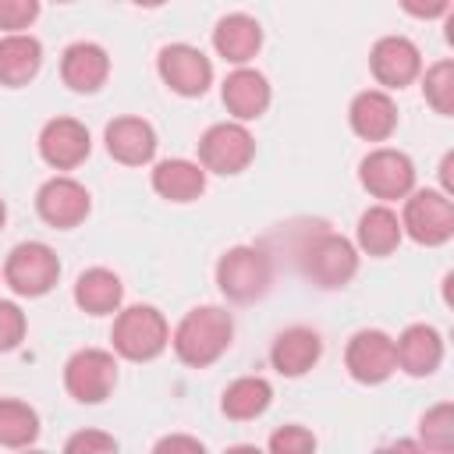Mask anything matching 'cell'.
Returning a JSON list of instances; mask_svg holds the SVG:
<instances>
[{
	"instance_id": "603a6c76",
	"label": "cell",
	"mask_w": 454,
	"mask_h": 454,
	"mask_svg": "<svg viewBox=\"0 0 454 454\" xmlns=\"http://www.w3.org/2000/svg\"><path fill=\"white\" fill-rule=\"evenodd\" d=\"M153 188L160 199L192 202L206 192V167L192 163V160H163L153 170Z\"/></svg>"
},
{
	"instance_id": "ac0fdd59",
	"label": "cell",
	"mask_w": 454,
	"mask_h": 454,
	"mask_svg": "<svg viewBox=\"0 0 454 454\" xmlns=\"http://www.w3.org/2000/svg\"><path fill=\"white\" fill-rule=\"evenodd\" d=\"M110 74V57L99 43H71L60 57V78L74 92H96Z\"/></svg>"
},
{
	"instance_id": "d4e9b609",
	"label": "cell",
	"mask_w": 454,
	"mask_h": 454,
	"mask_svg": "<svg viewBox=\"0 0 454 454\" xmlns=\"http://www.w3.org/2000/svg\"><path fill=\"white\" fill-rule=\"evenodd\" d=\"M273 401V387L262 380V376H241L234 380L227 390H223V415L234 419V422H248V419H259Z\"/></svg>"
},
{
	"instance_id": "3957f363",
	"label": "cell",
	"mask_w": 454,
	"mask_h": 454,
	"mask_svg": "<svg viewBox=\"0 0 454 454\" xmlns=\"http://www.w3.org/2000/svg\"><path fill=\"white\" fill-rule=\"evenodd\" d=\"M270 259L262 248H252V245H234L220 255L216 262V284L220 291L231 298V301H255L270 291Z\"/></svg>"
},
{
	"instance_id": "484cf974",
	"label": "cell",
	"mask_w": 454,
	"mask_h": 454,
	"mask_svg": "<svg viewBox=\"0 0 454 454\" xmlns=\"http://www.w3.org/2000/svg\"><path fill=\"white\" fill-rule=\"evenodd\" d=\"M401 234H404L401 231V220L387 206H369L358 216V245L369 255H390L401 245Z\"/></svg>"
},
{
	"instance_id": "d6a6232c",
	"label": "cell",
	"mask_w": 454,
	"mask_h": 454,
	"mask_svg": "<svg viewBox=\"0 0 454 454\" xmlns=\"http://www.w3.org/2000/svg\"><path fill=\"white\" fill-rule=\"evenodd\" d=\"M64 450H67V454H110V450H117V440L106 436V433L89 429V433H74V436L64 443Z\"/></svg>"
},
{
	"instance_id": "9c48e42d",
	"label": "cell",
	"mask_w": 454,
	"mask_h": 454,
	"mask_svg": "<svg viewBox=\"0 0 454 454\" xmlns=\"http://www.w3.org/2000/svg\"><path fill=\"white\" fill-rule=\"evenodd\" d=\"M358 181L369 195H376L383 202L404 199L415 188V163L401 149H372L358 163Z\"/></svg>"
},
{
	"instance_id": "277c9868",
	"label": "cell",
	"mask_w": 454,
	"mask_h": 454,
	"mask_svg": "<svg viewBox=\"0 0 454 454\" xmlns=\"http://www.w3.org/2000/svg\"><path fill=\"white\" fill-rule=\"evenodd\" d=\"M60 277V262H57V252L43 241H21L11 248L7 262H4V280L11 284L14 294H25V298H39L46 294Z\"/></svg>"
},
{
	"instance_id": "ffe728a7",
	"label": "cell",
	"mask_w": 454,
	"mask_h": 454,
	"mask_svg": "<svg viewBox=\"0 0 454 454\" xmlns=\"http://www.w3.org/2000/svg\"><path fill=\"white\" fill-rule=\"evenodd\" d=\"M43 67V43L28 32H7L0 39V85H28Z\"/></svg>"
},
{
	"instance_id": "44dd1931",
	"label": "cell",
	"mask_w": 454,
	"mask_h": 454,
	"mask_svg": "<svg viewBox=\"0 0 454 454\" xmlns=\"http://www.w3.org/2000/svg\"><path fill=\"white\" fill-rule=\"evenodd\" d=\"M223 106L238 121H255L270 106V82L255 67H238L223 78Z\"/></svg>"
},
{
	"instance_id": "2e32d148",
	"label": "cell",
	"mask_w": 454,
	"mask_h": 454,
	"mask_svg": "<svg viewBox=\"0 0 454 454\" xmlns=\"http://www.w3.org/2000/svg\"><path fill=\"white\" fill-rule=\"evenodd\" d=\"M106 153L117 163H128V167L149 163L153 153H156L153 124L142 121V117H117V121H110L106 124Z\"/></svg>"
},
{
	"instance_id": "ba28073f",
	"label": "cell",
	"mask_w": 454,
	"mask_h": 454,
	"mask_svg": "<svg viewBox=\"0 0 454 454\" xmlns=\"http://www.w3.org/2000/svg\"><path fill=\"white\" fill-rule=\"evenodd\" d=\"M117 383V362L110 351H99V348H82L67 358L64 365V387L74 401L82 404H99L110 397Z\"/></svg>"
},
{
	"instance_id": "4dcf8cb0",
	"label": "cell",
	"mask_w": 454,
	"mask_h": 454,
	"mask_svg": "<svg viewBox=\"0 0 454 454\" xmlns=\"http://www.w3.org/2000/svg\"><path fill=\"white\" fill-rule=\"evenodd\" d=\"M316 447V436L301 426H284L270 436V450L273 454H301V450H312Z\"/></svg>"
},
{
	"instance_id": "8992f818",
	"label": "cell",
	"mask_w": 454,
	"mask_h": 454,
	"mask_svg": "<svg viewBox=\"0 0 454 454\" xmlns=\"http://www.w3.org/2000/svg\"><path fill=\"white\" fill-rule=\"evenodd\" d=\"M301 270L319 287H344L358 270V252L340 234H319L301 248Z\"/></svg>"
},
{
	"instance_id": "e0dca14e",
	"label": "cell",
	"mask_w": 454,
	"mask_h": 454,
	"mask_svg": "<svg viewBox=\"0 0 454 454\" xmlns=\"http://www.w3.org/2000/svg\"><path fill=\"white\" fill-rule=\"evenodd\" d=\"M323 355V340L316 330L309 326H291L284 333H277L273 348H270V362L280 376H305Z\"/></svg>"
},
{
	"instance_id": "83f0119b",
	"label": "cell",
	"mask_w": 454,
	"mask_h": 454,
	"mask_svg": "<svg viewBox=\"0 0 454 454\" xmlns=\"http://www.w3.org/2000/svg\"><path fill=\"white\" fill-rule=\"evenodd\" d=\"M422 92H426V103L436 114L450 117L454 114V64L450 60H436L422 78Z\"/></svg>"
},
{
	"instance_id": "6da1fadb",
	"label": "cell",
	"mask_w": 454,
	"mask_h": 454,
	"mask_svg": "<svg viewBox=\"0 0 454 454\" xmlns=\"http://www.w3.org/2000/svg\"><path fill=\"white\" fill-rule=\"evenodd\" d=\"M231 337H234V319H231V312H223V309H216V305H202V309H192V312L177 323L170 344H174V355H177L184 365L206 369V365H213V362L231 348Z\"/></svg>"
},
{
	"instance_id": "8fae6325",
	"label": "cell",
	"mask_w": 454,
	"mask_h": 454,
	"mask_svg": "<svg viewBox=\"0 0 454 454\" xmlns=\"http://www.w3.org/2000/svg\"><path fill=\"white\" fill-rule=\"evenodd\" d=\"M344 365H348V372H351L358 383H383V380L397 369L394 337H387L383 330H358V333L348 340Z\"/></svg>"
},
{
	"instance_id": "d590c367",
	"label": "cell",
	"mask_w": 454,
	"mask_h": 454,
	"mask_svg": "<svg viewBox=\"0 0 454 454\" xmlns=\"http://www.w3.org/2000/svg\"><path fill=\"white\" fill-rule=\"evenodd\" d=\"M138 7H160V4H167V0H135Z\"/></svg>"
},
{
	"instance_id": "8d00e7d4",
	"label": "cell",
	"mask_w": 454,
	"mask_h": 454,
	"mask_svg": "<svg viewBox=\"0 0 454 454\" xmlns=\"http://www.w3.org/2000/svg\"><path fill=\"white\" fill-rule=\"evenodd\" d=\"M4 220H7V206H4V199H0V227H4Z\"/></svg>"
},
{
	"instance_id": "74e56055",
	"label": "cell",
	"mask_w": 454,
	"mask_h": 454,
	"mask_svg": "<svg viewBox=\"0 0 454 454\" xmlns=\"http://www.w3.org/2000/svg\"><path fill=\"white\" fill-rule=\"evenodd\" d=\"M57 4H67V0H57Z\"/></svg>"
},
{
	"instance_id": "836d02e7",
	"label": "cell",
	"mask_w": 454,
	"mask_h": 454,
	"mask_svg": "<svg viewBox=\"0 0 454 454\" xmlns=\"http://www.w3.org/2000/svg\"><path fill=\"white\" fill-rule=\"evenodd\" d=\"M401 7L411 18H440V14H447L450 0H401Z\"/></svg>"
},
{
	"instance_id": "d6986e66",
	"label": "cell",
	"mask_w": 454,
	"mask_h": 454,
	"mask_svg": "<svg viewBox=\"0 0 454 454\" xmlns=\"http://www.w3.org/2000/svg\"><path fill=\"white\" fill-rule=\"evenodd\" d=\"M394 358L408 376H429L443 358V337L433 326L415 323L394 340Z\"/></svg>"
},
{
	"instance_id": "7402d4cb",
	"label": "cell",
	"mask_w": 454,
	"mask_h": 454,
	"mask_svg": "<svg viewBox=\"0 0 454 454\" xmlns=\"http://www.w3.org/2000/svg\"><path fill=\"white\" fill-rule=\"evenodd\" d=\"M213 46L231 64H248L262 46V25L252 14H227L213 28Z\"/></svg>"
},
{
	"instance_id": "7a4b0ae2",
	"label": "cell",
	"mask_w": 454,
	"mask_h": 454,
	"mask_svg": "<svg viewBox=\"0 0 454 454\" xmlns=\"http://www.w3.org/2000/svg\"><path fill=\"white\" fill-rule=\"evenodd\" d=\"M167 340H170V326L163 312L153 305H131L114 319V351L128 362L156 358L167 348Z\"/></svg>"
},
{
	"instance_id": "30bf717a",
	"label": "cell",
	"mask_w": 454,
	"mask_h": 454,
	"mask_svg": "<svg viewBox=\"0 0 454 454\" xmlns=\"http://www.w3.org/2000/svg\"><path fill=\"white\" fill-rule=\"evenodd\" d=\"M160 78L177 92V96H202L213 82V64L199 46L188 43H170L156 57Z\"/></svg>"
},
{
	"instance_id": "cb8c5ba5",
	"label": "cell",
	"mask_w": 454,
	"mask_h": 454,
	"mask_svg": "<svg viewBox=\"0 0 454 454\" xmlns=\"http://www.w3.org/2000/svg\"><path fill=\"white\" fill-rule=\"evenodd\" d=\"M124 298V287H121V277L114 270H103V266H92L78 277L74 284V305L89 316H106V312H117Z\"/></svg>"
},
{
	"instance_id": "f546056e",
	"label": "cell",
	"mask_w": 454,
	"mask_h": 454,
	"mask_svg": "<svg viewBox=\"0 0 454 454\" xmlns=\"http://www.w3.org/2000/svg\"><path fill=\"white\" fill-rule=\"evenodd\" d=\"M39 18V0H0V28L21 32Z\"/></svg>"
},
{
	"instance_id": "4fadbf2b",
	"label": "cell",
	"mask_w": 454,
	"mask_h": 454,
	"mask_svg": "<svg viewBox=\"0 0 454 454\" xmlns=\"http://www.w3.org/2000/svg\"><path fill=\"white\" fill-rule=\"evenodd\" d=\"M35 209L50 227L67 231L89 216V192L74 177H50L35 195Z\"/></svg>"
},
{
	"instance_id": "5b68a950",
	"label": "cell",
	"mask_w": 454,
	"mask_h": 454,
	"mask_svg": "<svg viewBox=\"0 0 454 454\" xmlns=\"http://www.w3.org/2000/svg\"><path fill=\"white\" fill-rule=\"evenodd\" d=\"M401 231L408 238H415L419 245H443L454 234V202L447 192H408L404 202V216H401Z\"/></svg>"
},
{
	"instance_id": "f1b7e54d",
	"label": "cell",
	"mask_w": 454,
	"mask_h": 454,
	"mask_svg": "<svg viewBox=\"0 0 454 454\" xmlns=\"http://www.w3.org/2000/svg\"><path fill=\"white\" fill-rule=\"evenodd\" d=\"M419 433H422V443H426L429 450H450V447H454V404L443 401V404L429 408V411L422 415Z\"/></svg>"
},
{
	"instance_id": "9a60e30c",
	"label": "cell",
	"mask_w": 454,
	"mask_h": 454,
	"mask_svg": "<svg viewBox=\"0 0 454 454\" xmlns=\"http://www.w3.org/2000/svg\"><path fill=\"white\" fill-rule=\"evenodd\" d=\"M348 121H351V131L365 142H383L394 135L397 128V103L380 92V89H365L351 99V110H348Z\"/></svg>"
},
{
	"instance_id": "52a82bcc",
	"label": "cell",
	"mask_w": 454,
	"mask_h": 454,
	"mask_svg": "<svg viewBox=\"0 0 454 454\" xmlns=\"http://www.w3.org/2000/svg\"><path fill=\"white\" fill-rule=\"evenodd\" d=\"M255 156V138L241 121L213 124L199 138V160L213 174H241Z\"/></svg>"
},
{
	"instance_id": "e575fe53",
	"label": "cell",
	"mask_w": 454,
	"mask_h": 454,
	"mask_svg": "<svg viewBox=\"0 0 454 454\" xmlns=\"http://www.w3.org/2000/svg\"><path fill=\"white\" fill-rule=\"evenodd\" d=\"M156 450H195V454H202V440H195V436H167V440L156 443Z\"/></svg>"
},
{
	"instance_id": "5bb4252c",
	"label": "cell",
	"mask_w": 454,
	"mask_h": 454,
	"mask_svg": "<svg viewBox=\"0 0 454 454\" xmlns=\"http://www.w3.org/2000/svg\"><path fill=\"white\" fill-rule=\"evenodd\" d=\"M369 67H372V74H376L380 85L401 89V85H408V82L419 78L422 57H419V46L411 39H404V35H383V39H376V46L369 53Z\"/></svg>"
},
{
	"instance_id": "4316f807",
	"label": "cell",
	"mask_w": 454,
	"mask_h": 454,
	"mask_svg": "<svg viewBox=\"0 0 454 454\" xmlns=\"http://www.w3.org/2000/svg\"><path fill=\"white\" fill-rule=\"evenodd\" d=\"M39 436V415L25 401L4 397L0 401V443L4 447H28Z\"/></svg>"
},
{
	"instance_id": "7c38bea8",
	"label": "cell",
	"mask_w": 454,
	"mask_h": 454,
	"mask_svg": "<svg viewBox=\"0 0 454 454\" xmlns=\"http://www.w3.org/2000/svg\"><path fill=\"white\" fill-rule=\"evenodd\" d=\"M89 131L74 117H53L39 131V156L53 170H74L89 156Z\"/></svg>"
},
{
	"instance_id": "1f68e13d",
	"label": "cell",
	"mask_w": 454,
	"mask_h": 454,
	"mask_svg": "<svg viewBox=\"0 0 454 454\" xmlns=\"http://www.w3.org/2000/svg\"><path fill=\"white\" fill-rule=\"evenodd\" d=\"M21 337H25V312L14 301H0V351L18 348Z\"/></svg>"
}]
</instances>
